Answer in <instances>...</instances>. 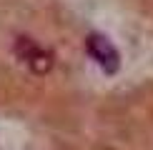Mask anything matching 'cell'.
I'll return each instance as SVG.
<instances>
[{"label": "cell", "mask_w": 153, "mask_h": 150, "mask_svg": "<svg viewBox=\"0 0 153 150\" xmlns=\"http://www.w3.org/2000/svg\"><path fill=\"white\" fill-rule=\"evenodd\" d=\"M85 53L95 60V65H98L105 75L118 73V68H120V55H118V50L113 48V43L108 40L105 35L91 33V35L85 38Z\"/></svg>", "instance_id": "obj_1"}, {"label": "cell", "mask_w": 153, "mask_h": 150, "mask_svg": "<svg viewBox=\"0 0 153 150\" xmlns=\"http://www.w3.org/2000/svg\"><path fill=\"white\" fill-rule=\"evenodd\" d=\"M15 55H18V60H23L25 65L33 73H38V75L48 73L50 68H53V55H50L48 50H43L33 38H25V35L18 38L15 40Z\"/></svg>", "instance_id": "obj_2"}]
</instances>
